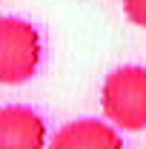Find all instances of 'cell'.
<instances>
[{
  "label": "cell",
  "mask_w": 146,
  "mask_h": 149,
  "mask_svg": "<svg viewBox=\"0 0 146 149\" xmlns=\"http://www.w3.org/2000/svg\"><path fill=\"white\" fill-rule=\"evenodd\" d=\"M100 106L117 129H146V66L112 69L100 89Z\"/></svg>",
  "instance_id": "obj_1"
},
{
  "label": "cell",
  "mask_w": 146,
  "mask_h": 149,
  "mask_svg": "<svg viewBox=\"0 0 146 149\" xmlns=\"http://www.w3.org/2000/svg\"><path fill=\"white\" fill-rule=\"evenodd\" d=\"M40 32L23 17H0V83L20 86L32 80L40 66Z\"/></svg>",
  "instance_id": "obj_2"
},
{
  "label": "cell",
  "mask_w": 146,
  "mask_h": 149,
  "mask_svg": "<svg viewBox=\"0 0 146 149\" xmlns=\"http://www.w3.org/2000/svg\"><path fill=\"white\" fill-rule=\"evenodd\" d=\"M0 149H46V123L29 106H0Z\"/></svg>",
  "instance_id": "obj_3"
},
{
  "label": "cell",
  "mask_w": 146,
  "mask_h": 149,
  "mask_svg": "<svg viewBox=\"0 0 146 149\" xmlns=\"http://www.w3.org/2000/svg\"><path fill=\"white\" fill-rule=\"evenodd\" d=\"M49 149H123V138L100 118H77L57 129Z\"/></svg>",
  "instance_id": "obj_4"
},
{
  "label": "cell",
  "mask_w": 146,
  "mask_h": 149,
  "mask_svg": "<svg viewBox=\"0 0 146 149\" xmlns=\"http://www.w3.org/2000/svg\"><path fill=\"white\" fill-rule=\"evenodd\" d=\"M123 15L135 26L146 29V0H123Z\"/></svg>",
  "instance_id": "obj_5"
}]
</instances>
